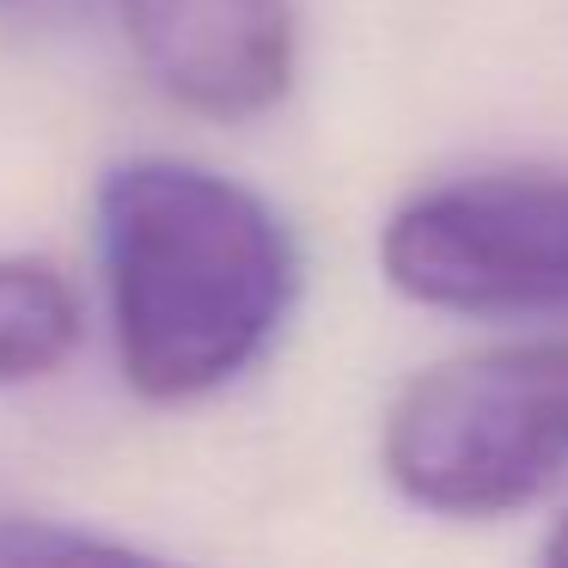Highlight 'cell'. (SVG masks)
I'll return each instance as SVG.
<instances>
[{
	"mask_svg": "<svg viewBox=\"0 0 568 568\" xmlns=\"http://www.w3.org/2000/svg\"><path fill=\"white\" fill-rule=\"evenodd\" d=\"M116 355L141 397L233 385L294 306V245L257 190L184 160H129L99 190Z\"/></svg>",
	"mask_w": 568,
	"mask_h": 568,
	"instance_id": "obj_1",
	"label": "cell"
},
{
	"mask_svg": "<svg viewBox=\"0 0 568 568\" xmlns=\"http://www.w3.org/2000/svg\"><path fill=\"white\" fill-rule=\"evenodd\" d=\"M379 458L397 495L428 514L531 507L568 470V336L428 367L397 392Z\"/></svg>",
	"mask_w": 568,
	"mask_h": 568,
	"instance_id": "obj_2",
	"label": "cell"
},
{
	"mask_svg": "<svg viewBox=\"0 0 568 568\" xmlns=\"http://www.w3.org/2000/svg\"><path fill=\"white\" fill-rule=\"evenodd\" d=\"M379 270L434 312H568V178L477 172L416 190L385 221Z\"/></svg>",
	"mask_w": 568,
	"mask_h": 568,
	"instance_id": "obj_3",
	"label": "cell"
},
{
	"mask_svg": "<svg viewBox=\"0 0 568 568\" xmlns=\"http://www.w3.org/2000/svg\"><path fill=\"white\" fill-rule=\"evenodd\" d=\"M129 43L165 99L214 123H245L294 87L287 0H116Z\"/></svg>",
	"mask_w": 568,
	"mask_h": 568,
	"instance_id": "obj_4",
	"label": "cell"
},
{
	"mask_svg": "<svg viewBox=\"0 0 568 568\" xmlns=\"http://www.w3.org/2000/svg\"><path fill=\"white\" fill-rule=\"evenodd\" d=\"M80 343V300L43 257H0V385L55 373Z\"/></svg>",
	"mask_w": 568,
	"mask_h": 568,
	"instance_id": "obj_5",
	"label": "cell"
},
{
	"mask_svg": "<svg viewBox=\"0 0 568 568\" xmlns=\"http://www.w3.org/2000/svg\"><path fill=\"white\" fill-rule=\"evenodd\" d=\"M92 13V0H0V19H13V26H68V19Z\"/></svg>",
	"mask_w": 568,
	"mask_h": 568,
	"instance_id": "obj_6",
	"label": "cell"
},
{
	"mask_svg": "<svg viewBox=\"0 0 568 568\" xmlns=\"http://www.w3.org/2000/svg\"><path fill=\"white\" fill-rule=\"evenodd\" d=\"M550 562H568V519L556 526V538H550Z\"/></svg>",
	"mask_w": 568,
	"mask_h": 568,
	"instance_id": "obj_7",
	"label": "cell"
}]
</instances>
